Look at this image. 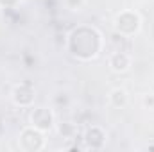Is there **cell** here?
Masks as SVG:
<instances>
[{
	"label": "cell",
	"instance_id": "cell-1",
	"mask_svg": "<svg viewBox=\"0 0 154 152\" xmlns=\"http://www.w3.org/2000/svg\"><path fill=\"white\" fill-rule=\"evenodd\" d=\"M31 122H32V127H36L38 131L45 132V131H50L52 129L54 114L50 113L47 108H36L31 113Z\"/></svg>",
	"mask_w": 154,
	"mask_h": 152
},
{
	"label": "cell",
	"instance_id": "cell-2",
	"mask_svg": "<svg viewBox=\"0 0 154 152\" xmlns=\"http://www.w3.org/2000/svg\"><path fill=\"white\" fill-rule=\"evenodd\" d=\"M115 29L120 34H124V36H131L133 32H136V31L140 29V18H138V14H136V13H131L129 22H125L124 14L120 13L115 18Z\"/></svg>",
	"mask_w": 154,
	"mask_h": 152
},
{
	"label": "cell",
	"instance_id": "cell-3",
	"mask_svg": "<svg viewBox=\"0 0 154 152\" xmlns=\"http://www.w3.org/2000/svg\"><path fill=\"white\" fill-rule=\"evenodd\" d=\"M108 65H109V68H111L113 72L124 74V72H127L129 66H131V57H129V54H125L124 50H116V52H113V54L109 56Z\"/></svg>",
	"mask_w": 154,
	"mask_h": 152
},
{
	"label": "cell",
	"instance_id": "cell-4",
	"mask_svg": "<svg viewBox=\"0 0 154 152\" xmlns=\"http://www.w3.org/2000/svg\"><path fill=\"white\" fill-rule=\"evenodd\" d=\"M31 95H34V90H32L31 86H27V84H22V86H16V88H14V91H13V100H14L18 106H31V104H32V99H34V97H31Z\"/></svg>",
	"mask_w": 154,
	"mask_h": 152
},
{
	"label": "cell",
	"instance_id": "cell-5",
	"mask_svg": "<svg viewBox=\"0 0 154 152\" xmlns=\"http://www.w3.org/2000/svg\"><path fill=\"white\" fill-rule=\"evenodd\" d=\"M109 102H111V106L116 108V109L125 108L127 102H129L127 91H125L124 88H115V90H111V93H109Z\"/></svg>",
	"mask_w": 154,
	"mask_h": 152
},
{
	"label": "cell",
	"instance_id": "cell-6",
	"mask_svg": "<svg viewBox=\"0 0 154 152\" xmlns=\"http://www.w3.org/2000/svg\"><path fill=\"white\" fill-rule=\"evenodd\" d=\"M59 132L63 138H72V134L75 132V127L72 123H61L59 125Z\"/></svg>",
	"mask_w": 154,
	"mask_h": 152
},
{
	"label": "cell",
	"instance_id": "cell-7",
	"mask_svg": "<svg viewBox=\"0 0 154 152\" xmlns=\"http://www.w3.org/2000/svg\"><path fill=\"white\" fill-rule=\"evenodd\" d=\"M86 0H65V5L70 9V11H81L84 7Z\"/></svg>",
	"mask_w": 154,
	"mask_h": 152
},
{
	"label": "cell",
	"instance_id": "cell-8",
	"mask_svg": "<svg viewBox=\"0 0 154 152\" xmlns=\"http://www.w3.org/2000/svg\"><path fill=\"white\" fill-rule=\"evenodd\" d=\"M143 106L149 109H154V93H147L143 97Z\"/></svg>",
	"mask_w": 154,
	"mask_h": 152
}]
</instances>
